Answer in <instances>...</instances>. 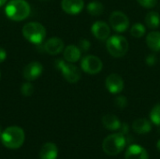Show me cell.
Wrapping results in <instances>:
<instances>
[{
	"label": "cell",
	"mask_w": 160,
	"mask_h": 159,
	"mask_svg": "<svg viewBox=\"0 0 160 159\" xmlns=\"http://www.w3.org/2000/svg\"><path fill=\"white\" fill-rule=\"evenodd\" d=\"M40 1H43V0H40Z\"/></svg>",
	"instance_id": "836d02e7"
},
{
	"label": "cell",
	"mask_w": 160,
	"mask_h": 159,
	"mask_svg": "<svg viewBox=\"0 0 160 159\" xmlns=\"http://www.w3.org/2000/svg\"><path fill=\"white\" fill-rule=\"evenodd\" d=\"M110 24L117 33H124L129 27V19L122 11H113L110 16Z\"/></svg>",
	"instance_id": "ba28073f"
},
{
	"label": "cell",
	"mask_w": 160,
	"mask_h": 159,
	"mask_svg": "<svg viewBox=\"0 0 160 159\" xmlns=\"http://www.w3.org/2000/svg\"><path fill=\"white\" fill-rule=\"evenodd\" d=\"M40 159H57L58 157V148L54 143L47 142L45 143L39 153Z\"/></svg>",
	"instance_id": "2e32d148"
},
{
	"label": "cell",
	"mask_w": 160,
	"mask_h": 159,
	"mask_svg": "<svg viewBox=\"0 0 160 159\" xmlns=\"http://www.w3.org/2000/svg\"><path fill=\"white\" fill-rule=\"evenodd\" d=\"M22 35L29 42L38 45L43 42L46 37V29L41 23L31 22L23 25Z\"/></svg>",
	"instance_id": "277c9868"
},
{
	"label": "cell",
	"mask_w": 160,
	"mask_h": 159,
	"mask_svg": "<svg viewBox=\"0 0 160 159\" xmlns=\"http://www.w3.org/2000/svg\"><path fill=\"white\" fill-rule=\"evenodd\" d=\"M1 134H2V131H1V127H0V139H1Z\"/></svg>",
	"instance_id": "d6a6232c"
},
{
	"label": "cell",
	"mask_w": 160,
	"mask_h": 159,
	"mask_svg": "<svg viewBox=\"0 0 160 159\" xmlns=\"http://www.w3.org/2000/svg\"><path fill=\"white\" fill-rule=\"evenodd\" d=\"M128 129H129L128 125L127 123H123V124H121V127L119 128V133H121L123 135H127L128 133Z\"/></svg>",
	"instance_id": "f1b7e54d"
},
{
	"label": "cell",
	"mask_w": 160,
	"mask_h": 159,
	"mask_svg": "<svg viewBox=\"0 0 160 159\" xmlns=\"http://www.w3.org/2000/svg\"><path fill=\"white\" fill-rule=\"evenodd\" d=\"M145 25L151 29H156L160 25V15L157 11H149L144 18Z\"/></svg>",
	"instance_id": "ffe728a7"
},
{
	"label": "cell",
	"mask_w": 160,
	"mask_h": 159,
	"mask_svg": "<svg viewBox=\"0 0 160 159\" xmlns=\"http://www.w3.org/2000/svg\"><path fill=\"white\" fill-rule=\"evenodd\" d=\"M55 67L57 69H59L66 79L67 82L69 83H76L80 81L81 79V70L73 65L72 63H67L66 60L63 59H57L55 61Z\"/></svg>",
	"instance_id": "8992f818"
},
{
	"label": "cell",
	"mask_w": 160,
	"mask_h": 159,
	"mask_svg": "<svg viewBox=\"0 0 160 159\" xmlns=\"http://www.w3.org/2000/svg\"><path fill=\"white\" fill-rule=\"evenodd\" d=\"M107 50L109 53L116 58L123 57L128 51L129 45L128 39L120 35H114L107 39Z\"/></svg>",
	"instance_id": "5b68a950"
},
{
	"label": "cell",
	"mask_w": 160,
	"mask_h": 159,
	"mask_svg": "<svg viewBox=\"0 0 160 159\" xmlns=\"http://www.w3.org/2000/svg\"><path fill=\"white\" fill-rule=\"evenodd\" d=\"M128 99L125 96H119L114 99V104L118 109H125L128 106Z\"/></svg>",
	"instance_id": "d4e9b609"
},
{
	"label": "cell",
	"mask_w": 160,
	"mask_h": 159,
	"mask_svg": "<svg viewBox=\"0 0 160 159\" xmlns=\"http://www.w3.org/2000/svg\"><path fill=\"white\" fill-rule=\"evenodd\" d=\"M90 46H91V43L89 40L85 39V38H82L79 41V48L81 50V52H88V50L90 49Z\"/></svg>",
	"instance_id": "4316f807"
},
{
	"label": "cell",
	"mask_w": 160,
	"mask_h": 159,
	"mask_svg": "<svg viewBox=\"0 0 160 159\" xmlns=\"http://www.w3.org/2000/svg\"><path fill=\"white\" fill-rule=\"evenodd\" d=\"M92 34L99 40H106L110 37L111 28L109 24L103 21H97L91 27Z\"/></svg>",
	"instance_id": "8fae6325"
},
{
	"label": "cell",
	"mask_w": 160,
	"mask_h": 159,
	"mask_svg": "<svg viewBox=\"0 0 160 159\" xmlns=\"http://www.w3.org/2000/svg\"><path fill=\"white\" fill-rule=\"evenodd\" d=\"M126 159H149L148 152L141 145L130 144L126 151Z\"/></svg>",
	"instance_id": "5bb4252c"
},
{
	"label": "cell",
	"mask_w": 160,
	"mask_h": 159,
	"mask_svg": "<svg viewBox=\"0 0 160 159\" xmlns=\"http://www.w3.org/2000/svg\"><path fill=\"white\" fill-rule=\"evenodd\" d=\"M150 119L153 124L156 126H160V103L157 104L150 112Z\"/></svg>",
	"instance_id": "603a6c76"
},
{
	"label": "cell",
	"mask_w": 160,
	"mask_h": 159,
	"mask_svg": "<svg viewBox=\"0 0 160 159\" xmlns=\"http://www.w3.org/2000/svg\"><path fill=\"white\" fill-rule=\"evenodd\" d=\"M87 12L92 16H99L104 12V6L99 1H92L86 7Z\"/></svg>",
	"instance_id": "44dd1931"
},
{
	"label": "cell",
	"mask_w": 160,
	"mask_h": 159,
	"mask_svg": "<svg viewBox=\"0 0 160 159\" xmlns=\"http://www.w3.org/2000/svg\"><path fill=\"white\" fill-rule=\"evenodd\" d=\"M25 135L22 128L13 126L6 128L1 134V142L8 149H18L24 142Z\"/></svg>",
	"instance_id": "6da1fadb"
},
{
	"label": "cell",
	"mask_w": 160,
	"mask_h": 159,
	"mask_svg": "<svg viewBox=\"0 0 160 159\" xmlns=\"http://www.w3.org/2000/svg\"><path fill=\"white\" fill-rule=\"evenodd\" d=\"M145 26L141 23V22H136L134 23L131 28H130V34L133 37H136V38H140V37H142L144 35H145Z\"/></svg>",
	"instance_id": "7402d4cb"
},
{
	"label": "cell",
	"mask_w": 160,
	"mask_h": 159,
	"mask_svg": "<svg viewBox=\"0 0 160 159\" xmlns=\"http://www.w3.org/2000/svg\"><path fill=\"white\" fill-rule=\"evenodd\" d=\"M132 128L136 133L142 135V134H147L151 131L152 125H151V122L148 121L147 119L140 118L133 122Z\"/></svg>",
	"instance_id": "e0dca14e"
},
{
	"label": "cell",
	"mask_w": 160,
	"mask_h": 159,
	"mask_svg": "<svg viewBox=\"0 0 160 159\" xmlns=\"http://www.w3.org/2000/svg\"><path fill=\"white\" fill-rule=\"evenodd\" d=\"M146 44L153 52H160V32H150L146 37Z\"/></svg>",
	"instance_id": "d6986e66"
},
{
	"label": "cell",
	"mask_w": 160,
	"mask_h": 159,
	"mask_svg": "<svg viewBox=\"0 0 160 159\" xmlns=\"http://www.w3.org/2000/svg\"><path fill=\"white\" fill-rule=\"evenodd\" d=\"M6 57H7V52L5 51V49L0 47V63L4 62Z\"/></svg>",
	"instance_id": "f546056e"
},
{
	"label": "cell",
	"mask_w": 160,
	"mask_h": 159,
	"mask_svg": "<svg viewBox=\"0 0 160 159\" xmlns=\"http://www.w3.org/2000/svg\"><path fill=\"white\" fill-rule=\"evenodd\" d=\"M102 124L106 129L114 131V130H119L122 123L120 122L117 116H115L114 114L109 113L102 117Z\"/></svg>",
	"instance_id": "ac0fdd59"
},
{
	"label": "cell",
	"mask_w": 160,
	"mask_h": 159,
	"mask_svg": "<svg viewBox=\"0 0 160 159\" xmlns=\"http://www.w3.org/2000/svg\"><path fill=\"white\" fill-rule=\"evenodd\" d=\"M0 75H1V74H0Z\"/></svg>",
	"instance_id": "e575fe53"
},
{
	"label": "cell",
	"mask_w": 160,
	"mask_h": 159,
	"mask_svg": "<svg viewBox=\"0 0 160 159\" xmlns=\"http://www.w3.org/2000/svg\"><path fill=\"white\" fill-rule=\"evenodd\" d=\"M105 86L111 94H119L124 89V80L120 75L112 73L106 78Z\"/></svg>",
	"instance_id": "30bf717a"
},
{
	"label": "cell",
	"mask_w": 160,
	"mask_h": 159,
	"mask_svg": "<svg viewBox=\"0 0 160 159\" xmlns=\"http://www.w3.org/2000/svg\"><path fill=\"white\" fill-rule=\"evenodd\" d=\"M157 147H158V150L160 151V140L158 142V143H157Z\"/></svg>",
	"instance_id": "1f68e13d"
},
{
	"label": "cell",
	"mask_w": 160,
	"mask_h": 159,
	"mask_svg": "<svg viewBox=\"0 0 160 159\" xmlns=\"http://www.w3.org/2000/svg\"><path fill=\"white\" fill-rule=\"evenodd\" d=\"M62 9L70 15L79 14L84 7L83 0H62L61 2Z\"/></svg>",
	"instance_id": "4fadbf2b"
},
{
	"label": "cell",
	"mask_w": 160,
	"mask_h": 159,
	"mask_svg": "<svg viewBox=\"0 0 160 159\" xmlns=\"http://www.w3.org/2000/svg\"><path fill=\"white\" fill-rule=\"evenodd\" d=\"M81 67L82 69L90 75H95L99 73L102 70L103 64L100 58H98L96 55H86L82 58L81 62Z\"/></svg>",
	"instance_id": "52a82bcc"
},
{
	"label": "cell",
	"mask_w": 160,
	"mask_h": 159,
	"mask_svg": "<svg viewBox=\"0 0 160 159\" xmlns=\"http://www.w3.org/2000/svg\"><path fill=\"white\" fill-rule=\"evenodd\" d=\"M63 55H64V59L68 62V63H76L80 60L81 55H82V52L80 50V48L76 45H68L64 49L63 52Z\"/></svg>",
	"instance_id": "9a60e30c"
},
{
	"label": "cell",
	"mask_w": 160,
	"mask_h": 159,
	"mask_svg": "<svg viewBox=\"0 0 160 159\" xmlns=\"http://www.w3.org/2000/svg\"><path fill=\"white\" fill-rule=\"evenodd\" d=\"M42 72H43V66L39 62L33 61L24 67L22 70V75L26 81L31 82L39 78Z\"/></svg>",
	"instance_id": "9c48e42d"
},
{
	"label": "cell",
	"mask_w": 160,
	"mask_h": 159,
	"mask_svg": "<svg viewBox=\"0 0 160 159\" xmlns=\"http://www.w3.org/2000/svg\"><path fill=\"white\" fill-rule=\"evenodd\" d=\"M34 86L32 83H30L29 82L22 83V85L21 86V93L24 96V97H30L33 95L34 93Z\"/></svg>",
	"instance_id": "cb8c5ba5"
},
{
	"label": "cell",
	"mask_w": 160,
	"mask_h": 159,
	"mask_svg": "<svg viewBox=\"0 0 160 159\" xmlns=\"http://www.w3.org/2000/svg\"><path fill=\"white\" fill-rule=\"evenodd\" d=\"M5 13L8 19L20 22L29 16L30 6L25 0H11L6 6Z\"/></svg>",
	"instance_id": "7a4b0ae2"
},
{
	"label": "cell",
	"mask_w": 160,
	"mask_h": 159,
	"mask_svg": "<svg viewBox=\"0 0 160 159\" xmlns=\"http://www.w3.org/2000/svg\"><path fill=\"white\" fill-rule=\"evenodd\" d=\"M127 144L126 136L121 133H115L109 135L104 139L102 142V149L104 153L109 156H116L124 150Z\"/></svg>",
	"instance_id": "3957f363"
},
{
	"label": "cell",
	"mask_w": 160,
	"mask_h": 159,
	"mask_svg": "<svg viewBox=\"0 0 160 159\" xmlns=\"http://www.w3.org/2000/svg\"><path fill=\"white\" fill-rule=\"evenodd\" d=\"M7 3V0H0V7H2L3 5H5Z\"/></svg>",
	"instance_id": "4dcf8cb0"
},
{
	"label": "cell",
	"mask_w": 160,
	"mask_h": 159,
	"mask_svg": "<svg viewBox=\"0 0 160 159\" xmlns=\"http://www.w3.org/2000/svg\"><path fill=\"white\" fill-rule=\"evenodd\" d=\"M138 3L142 6L143 7H146V8H152L154 7L157 4H158V0H137Z\"/></svg>",
	"instance_id": "484cf974"
},
{
	"label": "cell",
	"mask_w": 160,
	"mask_h": 159,
	"mask_svg": "<svg viewBox=\"0 0 160 159\" xmlns=\"http://www.w3.org/2000/svg\"><path fill=\"white\" fill-rule=\"evenodd\" d=\"M145 62L148 66H154L156 63H157V57L155 54H149L147 55L146 59H145Z\"/></svg>",
	"instance_id": "83f0119b"
},
{
	"label": "cell",
	"mask_w": 160,
	"mask_h": 159,
	"mask_svg": "<svg viewBox=\"0 0 160 159\" xmlns=\"http://www.w3.org/2000/svg\"><path fill=\"white\" fill-rule=\"evenodd\" d=\"M43 47L47 53L51 55H56V54L61 53L64 51L65 44H64V41L60 37H53L46 40Z\"/></svg>",
	"instance_id": "7c38bea8"
}]
</instances>
